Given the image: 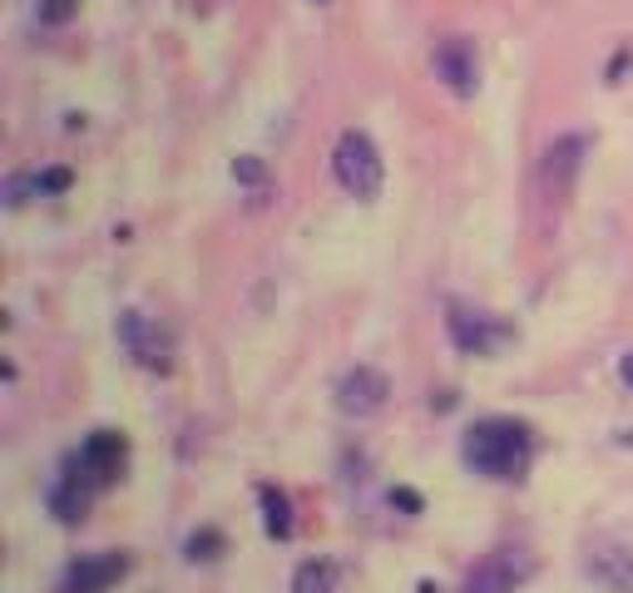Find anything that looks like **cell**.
<instances>
[{"instance_id":"8fae6325","label":"cell","mask_w":633,"mask_h":593,"mask_svg":"<svg viewBox=\"0 0 633 593\" xmlns=\"http://www.w3.org/2000/svg\"><path fill=\"white\" fill-rule=\"evenodd\" d=\"M584 574L604 593H633V549H594Z\"/></svg>"},{"instance_id":"9c48e42d","label":"cell","mask_w":633,"mask_h":593,"mask_svg":"<svg viewBox=\"0 0 633 593\" xmlns=\"http://www.w3.org/2000/svg\"><path fill=\"white\" fill-rule=\"evenodd\" d=\"M120 342L129 346V356L139 362L144 371H168V336L158 332L144 312H124L120 322Z\"/></svg>"},{"instance_id":"5bb4252c","label":"cell","mask_w":633,"mask_h":593,"mask_svg":"<svg viewBox=\"0 0 633 593\" xmlns=\"http://www.w3.org/2000/svg\"><path fill=\"white\" fill-rule=\"evenodd\" d=\"M80 0H40V25H65V20H75Z\"/></svg>"},{"instance_id":"9a60e30c","label":"cell","mask_w":633,"mask_h":593,"mask_svg":"<svg viewBox=\"0 0 633 593\" xmlns=\"http://www.w3.org/2000/svg\"><path fill=\"white\" fill-rule=\"evenodd\" d=\"M619 376H624V386H633V352L619 362Z\"/></svg>"},{"instance_id":"7c38bea8","label":"cell","mask_w":633,"mask_h":593,"mask_svg":"<svg viewBox=\"0 0 633 593\" xmlns=\"http://www.w3.org/2000/svg\"><path fill=\"white\" fill-rule=\"evenodd\" d=\"M342 584V564L336 559H308L292 569V593H336Z\"/></svg>"},{"instance_id":"2e32d148","label":"cell","mask_w":633,"mask_h":593,"mask_svg":"<svg viewBox=\"0 0 633 593\" xmlns=\"http://www.w3.org/2000/svg\"><path fill=\"white\" fill-rule=\"evenodd\" d=\"M312 6H326V0H312Z\"/></svg>"},{"instance_id":"5b68a950","label":"cell","mask_w":633,"mask_h":593,"mask_svg":"<svg viewBox=\"0 0 633 593\" xmlns=\"http://www.w3.org/2000/svg\"><path fill=\"white\" fill-rule=\"evenodd\" d=\"M386 396H392V381L376 366H352L336 381V410H342V416H356V420L376 416V410L386 406Z\"/></svg>"},{"instance_id":"277c9868","label":"cell","mask_w":633,"mask_h":593,"mask_svg":"<svg viewBox=\"0 0 633 593\" xmlns=\"http://www.w3.org/2000/svg\"><path fill=\"white\" fill-rule=\"evenodd\" d=\"M430 70H436V80L446 84L450 94H460V100H470L475 90H480V55H475V45L466 35H446L436 50H430Z\"/></svg>"},{"instance_id":"6da1fadb","label":"cell","mask_w":633,"mask_h":593,"mask_svg":"<svg viewBox=\"0 0 633 593\" xmlns=\"http://www.w3.org/2000/svg\"><path fill=\"white\" fill-rule=\"evenodd\" d=\"M460 455L475 475L485 480H520L535 460V436L525 420L510 416H490V420H475L460 440Z\"/></svg>"},{"instance_id":"3957f363","label":"cell","mask_w":633,"mask_h":593,"mask_svg":"<svg viewBox=\"0 0 633 593\" xmlns=\"http://www.w3.org/2000/svg\"><path fill=\"white\" fill-rule=\"evenodd\" d=\"M530 574H535L530 549H490V554L466 574L460 593H515Z\"/></svg>"},{"instance_id":"30bf717a","label":"cell","mask_w":633,"mask_h":593,"mask_svg":"<svg viewBox=\"0 0 633 593\" xmlns=\"http://www.w3.org/2000/svg\"><path fill=\"white\" fill-rule=\"evenodd\" d=\"M584 148H589L584 134H564V139L550 144V154H544V188H550V198H569L579 168H584Z\"/></svg>"},{"instance_id":"ba28073f","label":"cell","mask_w":633,"mask_h":593,"mask_svg":"<svg viewBox=\"0 0 633 593\" xmlns=\"http://www.w3.org/2000/svg\"><path fill=\"white\" fill-rule=\"evenodd\" d=\"M446 326H450V342H456L466 356H490L495 346L505 342V326L495 322V316H485V312H466V306H450Z\"/></svg>"},{"instance_id":"7a4b0ae2","label":"cell","mask_w":633,"mask_h":593,"mask_svg":"<svg viewBox=\"0 0 633 593\" xmlns=\"http://www.w3.org/2000/svg\"><path fill=\"white\" fill-rule=\"evenodd\" d=\"M332 174L336 184L346 188L352 198H362V204H372L376 194H382L386 184V164H382V148L366 129H346L342 139L332 148Z\"/></svg>"},{"instance_id":"8992f818","label":"cell","mask_w":633,"mask_h":593,"mask_svg":"<svg viewBox=\"0 0 633 593\" xmlns=\"http://www.w3.org/2000/svg\"><path fill=\"white\" fill-rule=\"evenodd\" d=\"M124 455H129L124 436H114V430H94V436L80 445V455L70 465L84 470V480H90V485H110L114 475L124 470Z\"/></svg>"},{"instance_id":"4fadbf2b","label":"cell","mask_w":633,"mask_h":593,"mask_svg":"<svg viewBox=\"0 0 633 593\" xmlns=\"http://www.w3.org/2000/svg\"><path fill=\"white\" fill-rule=\"evenodd\" d=\"M258 500H262V524H268V534L272 539H288L292 534V504H288V495L272 490V485H262Z\"/></svg>"},{"instance_id":"52a82bcc","label":"cell","mask_w":633,"mask_h":593,"mask_svg":"<svg viewBox=\"0 0 633 593\" xmlns=\"http://www.w3.org/2000/svg\"><path fill=\"white\" fill-rule=\"evenodd\" d=\"M129 574V559L124 554H90V559H75L60 579V593H110L120 579Z\"/></svg>"}]
</instances>
